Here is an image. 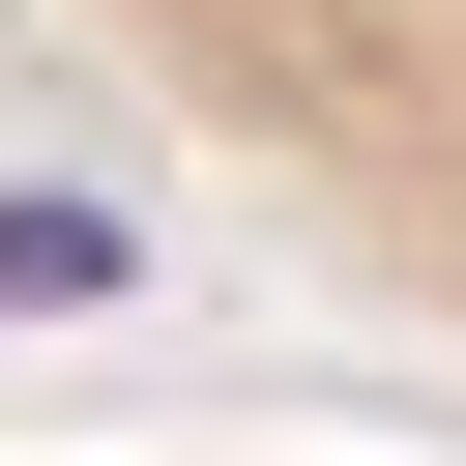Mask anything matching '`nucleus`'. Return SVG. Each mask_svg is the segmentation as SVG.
I'll use <instances>...</instances> for the list:
<instances>
[{
  "instance_id": "nucleus-1",
  "label": "nucleus",
  "mask_w": 466,
  "mask_h": 466,
  "mask_svg": "<svg viewBox=\"0 0 466 466\" xmlns=\"http://www.w3.org/2000/svg\"><path fill=\"white\" fill-rule=\"evenodd\" d=\"M320 233H379L408 291H466V0H116Z\"/></svg>"
}]
</instances>
